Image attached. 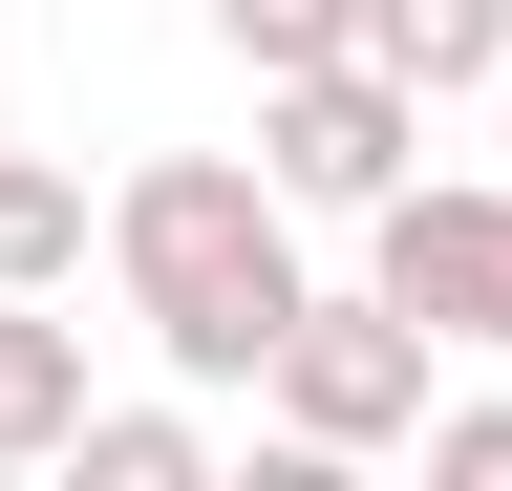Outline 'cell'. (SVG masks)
<instances>
[{
  "label": "cell",
  "instance_id": "52a82bcc",
  "mask_svg": "<svg viewBox=\"0 0 512 491\" xmlns=\"http://www.w3.org/2000/svg\"><path fill=\"white\" fill-rule=\"evenodd\" d=\"M107 257V214H86V171H43V150H0V299H64Z\"/></svg>",
  "mask_w": 512,
  "mask_h": 491
},
{
  "label": "cell",
  "instance_id": "8992f818",
  "mask_svg": "<svg viewBox=\"0 0 512 491\" xmlns=\"http://www.w3.org/2000/svg\"><path fill=\"white\" fill-rule=\"evenodd\" d=\"M64 427H86V321L0 299V470H64Z\"/></svg>",
  "mask_w": 512,
  "mask_h": 491
},
{
  "label": "cell",
  "instance_id": "30bf717a",
  "mask_svg": "<svg viewBox=\"0 0 512 491\" xmlns=\"http://www.w3.org/2000/svg\"><path fill=\"white\" fill-rule=\"evenodd\" d=\"M427 491H512V385H470V406L427 385Z\"/></svg>",
  "mask_w": 512,
  "mask_h": 491
},
{
  "label": "cell",
  "instance_id": "9c48e42d",
  "mask_svg": "<svg viewBox=\"0 0 512 491\" xmlns=\"http://www.w3.org/2000/svg\"><path fill=\"white\" fill-rule=\"evenodd\" d=\"M214 43L278 86V65H342V43H363V0H214Z\"/></svg>",
  "mask_w": 512,
  "mask_h": 491
},
{
  "label": "cell",
  "instance_id": "6da1fadb",
  "mask_svg": "<svg viewBox=\"0 0 512 491\" xmlns=\"http://www.w3.org/2000/svg\"><path fill=\"white\" fill-rule=\"evenodd\" d=\"M107 299L150 321V363L171 385H256L278 363V321H299V193L278 171H235V150H150L107 193Z\"/></svg>",
  "mask_w": 512,
  "mask_h": 491
},
{
  "label": "cell",
  "instance_id": "7a4b0ae2",
  "mask_svg": "<svg viewBox=\"0 0 512 491\" xmlns=\"http://www.w3.org/2000/svg\"><path fill=\"white\" fill-rule=\"evenodd\" d=\"M427 385H448V342H427L384 278H342V299H299V321H278L256 427H278V449H320V470H384V449H427Z\"/></svg>",
  "mask_w": 512,
  "mask_h": 491
},
{
  "label": "cell",
  "instance_id": "8fae6325",
  "mask_svg": "<svg viewBox=\"0 0 512 491\" xmlns=\"http://www.w3.org/2000/svg\"><path fill=\"white\" fill-rule=\"evenodd\" d=\"M491 171H512V86H491Z\"/></svg>",
  "mask_w": 512,
  "mask_h": 491
},
{
  "label": "cell",
  "instance_id": "277c9868",
  "mask_svg": "<svg viewBox=\"0 0 512 491\" xmlns=\"http://www.w3.org/2000/svg\"><path fill=\"white\" fill-rule=\"evenodd\" d=\"M363 278L406 299L448 363H491L512 342V171H406V193L363 214Z\"/></svg>",
  "mask_w": 512,
  "mask_h": 491
},
{
  "label": "cell",
  "instance_id": "5b68a950",
  "mask_svg": "<svg viewBox=\"0 0 512 491\" xmlns=\"http://www.w3.org/2000/svg\"><path fill=\"white\" fill-rule=\"evenodd\" d=\"M363 65H406L427 107H491L512 86V0H363Z\"/></svg>",
  "mask_w": 512,
  "mask_h": 491
},
{
  "label": "cell",
  "instance_id": "3957f363",
  "mask_svg": "<svg viewBox=\"0 0 512 491\" xmlns=\"http://www.w3.org/2000/svg\"><path fill=\"white\" fill-rule=\"evenodd\" d=\"M256 171H278L299 214H384L427 171V86L363 65V43H342V65H278V86H256Z\"/></svg>",
  "mask_w": 512,
  "mask_h": 491
},
{
  "label": "cell",
  "instance_id": "ba28073f",
  "mask_svg": "<svg viewBox=\"0 0 512 491\" xmlns=\"http://www.w3.org/2000/svg\"><path fill=\"white\" fill-rule=\"evenodd\" d=\"M64 470H86V491H214V427H192V406H86Z\"/></svg>",
  "mask_w": 512,
  "mask_h": 491
}]
</instances>
